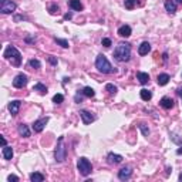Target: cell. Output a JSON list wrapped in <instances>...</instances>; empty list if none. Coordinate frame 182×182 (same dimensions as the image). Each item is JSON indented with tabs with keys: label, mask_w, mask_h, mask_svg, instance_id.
I'll return each instance as SVG.
<instances>
[{
	"label": "cell",
	"mask_w": 182,
	"mask_h": 182,
	"mask_svg": "<svg viewBox=\"0 0 182 182\" xmlns=\"http://www.w3.org/2000/svg\"><path fill=\"white\" fill-rule=\"evenodd\" d=\"M3 57L9 61H12V64L16 65V67H19L22 64V54L14 46H7L3 53Z\"/></svg>",
	"instance_id": "obj_2"
},
{
	"label": "cell",
	"mask_w": 182,
	"mask_h": 182,
	"mask_svg": "<svg viewBox=\"0 0 182 182\" xmlns=\"http://www.w3.org/2000/svg\"><path fill=\"white\" fill-rule=\"evenodd\" d=\"M122 159L124 158L121 157V155H118V154H114V152H110V154L107 155V162L108 164H121L122 162Z\"/></svg>",
	"instance_id": "obj_12"
},
{
	"label": "cell",
	"mask_w": 182,
	"mask_h": 182,
	"mask_svg": "<svg viewBox=\"0 0 182 182\" xmlns=\"http://www.w3.org/2000/svg\"><path fill=\"white\" fill-rule=\"evenodd\" d=\"M54 41H56V43L59 44V46H61L63 49H68V46H70V44H68V41H67V40H64V39L54 37Z\"/></svg>",
	"instance_id": "obj_26"
},
{
	"label": "cell",
	"mask_w": 182,
	"mask_h": 182,
	"mask_svg": "<svg viewBox=\"0 0 182 182\" xmlns=\"http://www.w3.org/2000/svg\"><path fill=\"white\" fill-rule=\"evenodd\" d=\"M49 10H50V13H51V14H54L56 12H59V6H57V4H51Z\"/></svg>",
	"instance_id": "obj_34"
},
{
	"label": "cell",
	"mask_w": 182,
	"mask_h": 182,
	"mask_svg": "<svg viewBox=\"0 0 182 182\" xmlns=\"http://www.w3.org/2000/svg\"><path fill=\"white\" fill-rule=\"evenodd\" d=\"M65 157H67V148H65V145H64V137H60L57 148L54 151V158H56L57 162H64Z\"/></svg>",
	"instance_id": "obj_4"
},
{
	"label": "cell",
	"mask_w": 182,
	"mask_h": 182,
	"mask_svg": "<svg viewBox=\"0 0 182 182\" xmlns=\"http://www.w3.org/2000/svg\"><path fill=\"white\" fill-rule=\"evenodd\" d=\"M114 59L120 63L130 61L131 59V44L128 43H120L114 50Z\"/></svg>",
	"instance_id": "obj_1"
},
{
	"label": "cell",
	"mask_w": 182,
	"mask_h": 182,
	"mask_svg": "<svg viewBox=\"0 0 182 182\" xmlns=\"http://www.w3.org/2000/svg\"><path fill=\"white\" fill-rule=\"evenodd\" d=\"M47 122H49V117H43V118H40V120L34 121V124H33L34 133H41V131H43V128L46 127Z\"/></svg>",
	"instance_id": "obj_9"
},
{
	"label": "cell",
	"mask_w": 182,
	"mask_h": 182,
	"mask_svg": "<svg viewBox=\"0 0 182 182\" xmlns=\"http://www.w3.org/2000/svg\"><path fill=\"white\" fill-rule=\"evenodd\" d=\"M133 176V169L130 167H124L118 171V179L120 181H128Z\"/></svg>",
	"instance_id": "obj_8"
},
{
	"label": "cell",
	"mask_w": 182,
	"mask_h": 182,
	"mask_svg": "<svg viewBox=\"0 0 182 182\" xmlns=\"http://www.w3.org/2000/svg\"><path fill=\"white\" fill-rule=\"evenodd\" d=\"M33 91H37V93H40V94H46L47 93V87L44 86V84H41V83H37L36 86L33 87Z\"/></svg>",
	"instance_id": "obj_24"
},
{
	"label": "cell",
	"mask_w": 182,
	"mask_h": 182,
	"mask_svg": "<svg viewBox=\"0 0 182 182\" xmlns=\"http://www.w3.org/2000/svg\"><path fill=\"white\" fill-rule=\"evenodd\" d=\"M137 80H138L139 83L144 86V84H147L149 81V74H148V73H142V71H138V73H137Z\"/></svg>",
	"instance_id": "obj_18"
},
{
	"label": "cell",
	"mask_w": 182,
	"mask_h": 182,
	"mask_svg": "<svg viewBox=\"0 0 182 182\" xmlns=\"http://www.w3.org/2000/svg\"><path fill=\"white\" fill-rule=\"evenodd\" d=\"M165 10L169 14H174L176 12V2L175 0H165Z\"/></svg>",
	"instance_id": "obj_16"
},
{
	"label": "cell",
	"mask_w": 182,
	"mask_h": 182,
	"mask_svg": "<svg viewBox=\"0 0 182 182\" xmlns=\"http://www.w3.org/2000/svg\"><path fill=\"white\" fill-rule=\"evenodd\" d=\"M139 96H141V98L144 100V101H149V100L152 98V93L149 91V90H147V88H142L141 93H139Z\"/></svg>",
	"instance_id": "obj_22"
},
{
	"label": "cell",
	"mask_w": 182,
	"mask_h": 182,
	"mask_svg": "<svg viewBox=\"0 0 182 182\" xmlns=\"http://www.w3.org/2000/svg\"><path fill=\"white\" fill-rule=\"evenodd\" d=\"M49 61L53 65H57V59L54 56H49Z\"/></svg>",
	"instance_id": "obj_37"
},
{
	"label": "cell",
	"mask_w": 182,
	"mask_h": 182,
	"mask_svg": "<svg viewBox=\"0 0 182 182\" xmlns=\"http://www.w3.org/2000/svg\"><path fill=\"white\" fill-rule=\"evenodd\" d=\"M83 96H84L83 91H81V94L80 93L75 94V102H81V100H83Z\"/></svg>",
	"instance_id": "obj_35"
},
{
	"label": "cell",
	"mask_w": 182,
	"mask_h": 182,
	"mask_svg": "<svg viewBox=\"0 0 182 182\" xmlns=\"http://www.w3.org/2000/svg\"><path fill=\"white\" fill-rule=\"evenodd\" d=\"M30 181L31 182H43L44 181V175L40 172H33L30 175Z\"/></svg>",
	"instance_id": "obj_23"
},
{
	"label": "cell",
	"mask_w": 182,
	"mask_h": 182,
	"mask_svg": "<svg viewBox=\"0 0 182 182\" xmlns=\"http://www.w3.org/2000/svg\"><path fill=\"white\" fill-rule=\"evenodd\" d=\"M77 168H78V172H80L83 176H88L90 174H91V171H93V165H91V162L84 157L78 158Z\"/></svg>",
	"instance_id": "obj_5"
},
{
	"label": "cell",
	"mask_w": 182,
	"mask_h": 182,
	"mask_svg": "<svg viewBox=\"0 0 182 182\" xmlns=\"http://www.w3.org/2000/svg\"><path fill=\"white\" fill-rule=\"evenodd\" d=\"M149 51H151V44H149L148 41H144V43L138 47V54H139V56H147Z\"/></svg>",
	"instance_id": "obj_15"
},
{
	"label": "cell",
	"mask_w": 182,
	"mask_h": 182,
	"mask_svg": "<svg viewBox=\"0 0 182 182\" xmlns=\"http://www.w3.org/2000/svg\"><path fill=\"white\" fill-rule=\"evenodd\" d=\"M139 130L142 131V134H144L145 137H148L149 135V128L147 125H145V124H141V125H139Z\"/></svg>",
	"instance_id": "obj_31"
},
{
	"label": "cell",
	"mask_w": 182,
	"mask_h": 182,
	"mask_svg": "<svg viewBox=\"0 0 182 182\" xmlns=\"http://www.w3.org/2000/svg\"><path fill=\"white\" fill-rule=\"evenodd\" d=\"M176 94H178V96H181V97H182V88H178V90H176Z\"/></svg>",
	"instance_id": "obj_41"
},
{
	"label": "cell",
	"mask_w": 182,
	"mask_h": 182,
	"mask_svg": "<svg viewBox=\"0 0 182 182\" xmlns=\"http://www.w3.org/2000/svg\"><path fill=\"white\" fill-rule=\"evenodd\" d=\"M63 101H64V96L63 94H56V96L53 97V102L54 104H61Z\"/></svg>",
	"instance_id": "obj_29"
},
{
	"label": "cell",
	"mask_w": 182,
	"mask_h": 182,
	"mask_svg": "<svg viewBox=\"0 0 182 182\" xmlns=\"http://www.w3.org/2000/svg\"><path fill=\"white\" fill-rule=\"evenodd\" d=\"M2 145H3V147H6V145H7L6 139H4V138H3V137H2Z\"/></svg>",
	"instance_id": "obj_40"
},
{
	"label": "cell",
	"mask_w": 182,
	"mask_h": 182,
	"mask_svg": "<svg viewBox=\"0 0 182 182\" xmlns=\"http://www.w3.org/2000/svg\"><path fill=\"white\" fill-rule=\"evenodd\" d=\"M80 117H81V120H83V122L86 124V125L91 124L94 120H96V117H94V115L91 114L90 111H87V110H81V111H80Z\"/></svg>",
	"instance_id": "obj_10"
},
{
	"label": "cell",
	"mask_w": 182,
	"mask_h": 182,
	"mask_svg": "<svg viewBox=\"0 0 182 182\" xmlns=\"http://www.w3.org/2000/svg\"><path fill=\"white\" fill-rule=\"evenodd\" d=\"M131 33H133V30H131V27L128 24H124L118 29V36H120V37L127 39V37H130L131 36Z\"/></svg>",
	"instance_id": "obj_13"
},
{
	"label": "cell",
	"mask_w": 182,
	"mask_h": 182,
	"mask_svg": "<svg viewBox=\"0 0 182 182\" xmlns=\"http://www.w3.org/2000/svg\"><path fill=\"white\" fill-rule=\"evenodd\" d=\"M179 181L182 182V174H181V175H179Z\"/></svg>",
	"instance_id": "obj_44"
},
{
	"label": "cell",
	"mask_w": 182,
	"mask_h": 182,
	"mask_svg": "<svg viewBox=\"0 0 182 182\" xmlns=\"http://www.w3.org/2000/svg\"><path fill=\"white\" fill-rule=\"evenodd\" d=\"M26 41H27V43H34V41H36V37H26Z\"/></svg>",
	"instance_id": "obj_38"
},
{
	"label": "cell",
	"mask_w": 182,
	"mask_h": 182,
	"mask_svg": "<svg viewBox=\"0 0 182 182\" xmlns=\"http://www.w3.org/2000/svg\"><path fill=\"white\" fill-rule=\"evenodd\" d=\"M68 4H70V7L73 10H77V12L83 10V3H81L80 0H70V2H68Z\"/></svg>",
	"instance_id": "obj_21"
},
{
	"label": "cell",
	"mask_w": 182,
	"mask_h": 182,
	"mask_svg": "<svg viewBox=\"0 0 182 182\" xmlns=\"http://www.w3.org/2000/svg\"><path fill=\"white\" fill-rule=\"evenodd\" d=\"M101 44H102L104 47H110V46H111V40L105 37V39H102V40H101Z\"/></svg>",
	"instance_id": "obj_33"
},
{
	"label": "cell",
	"mask_w": 182,
	"mask_h": 182,
	"mask_svg": "<svg viewBox=\"0 0 182 182\" xmlns=\"http://www.w3.org/2000/svg\"><path fill=\"white\" fill-rule=\"evenodd\" d=\"M4 2H6V0H0V4H3Z\"/></svg>",
	"instance_id": "obj_43"
},
{
	"label": "cell",
	"mask_w": 182,
	"mask_h": 182,
	"mask_svg": "<svg viewBox=\"0 0 182 182\" xmlns=\"http://www.w3.org/2000/svg\"><path fill=\"white\" fill-rule=\"evenodd\" d=\"M135 3H137V0H125V9L133 10L135 7Z\"/></svg>",
	"instance_id": "obj_30"
},
{
	"label": "cell",
	"mask_w": 182,
	"mask_h": 182,
	"mask_svg": "<svg viewBox=\"0 0 182 182\" xmlns=\"http://www.w3.org/2000/svg\"><path fill=\"white\" fill-rule=\"evenodd\" d=\"M171 80V77L168 74H165V73H162V74H159L158 75V78H157V81H158V86H167L168 84V81Z\"/></svg>",
	"instance_id": "obj_20"
},
{
	"label": "cell",
	"mask_w": 182,
	"mask_h": 182,
	"mask_svg": "<svg viewBox=\"0 0 182 182\" xmlns=\"http://www.w3.org/2000/svg\"><path fill=\"white\" fill-rule=\"evenodd\" d=\"M7 181H9V182H12V181L17 182V181H19V176H16V175H9V176H7Z\"/></svg>",
	"instance_id": "obj_36"
},
{
	"label": "cell",
	"mask_w": 182,
	"mask_h": 182,
	"mask_svg": "<svg viewBox=\"0 0 182 182\" xmlns=\"http://www.w3.org/2000/svg\"><path fill=\"white\" fill-rule=\"evenodd\" d=\"M29 65H30L31 68H36V70H39V68L41 67V63L39 61V60H36V59H31L30 61H29Z\"/></svg>",
	"instance_id": "obj_27"
},
{
	"label": "cell",
	"mask_w": 182,
	"mask_h": 182,
	"mask_svg": "<svg viewBox=\"0 0 182 182\" xmlns=\"http://www.w3.org/2000/svg\"><path fill=\"white\" fill-rule=\"evenodd\" d=\"M169 137H171V139H172L174 142H176V144H182V139L178 138V135H176V134H169Z\"/></svg>",
	"instance_id": "obj_32"
},
{
	"label": "cell",
	"mask_w": 182,
	"mask_h": 182,
	"mask_svg": "<svg viewBox=\"0 0 182 182\" xmlns=\"http://www.w3.org/2000/svg\"><path fill=\"white\" fill-rule=\"evenodd\" d=\"M176 154H178V155H182V148H179V149H176Z\"/></svg>",
	"instance_id": "obj_42"
},
{
	"label": "cell",
	"mask_w": 182,
	"mask_h": 182,
	"mask_svg": "<svg viewBox=\"0 0 182 182\" xmlns=\"http://www.w3.org/2000/svg\"><path fill=\"white\" fill-rule=\"evenodd\" d=\"M159 105L164 110H171V108L174 107V100L171 98V97H164V98H161Z\"/></svg>",
	"instance_id": "obj_14"
},
{
	"label": "cell",
	"mask_w": 182,
	"mask_h": 182,
	"mask_svg": "<svg viewBox=\"0 0 182 182\" xmlns=\"http://www.w3.org/2000/svg\"><path fill=\"white\" fill-rule=\"evenodd\" d=\"M17 131H19V134L23 138H29V137H30V130H29V127L26 125V124H19Z\"/></svg>",
	"instance_id": "obj_17"
},
{
	"label": "cell",
	"mask_w": 182,
	"mask_h": 182,
	"mask_svg": "<svg viewBox=\"0 0 182 182\" xmlns=\"http://www.w3.org/2000/svg\"><path fill=\"white\" fill-rule=\"evenodd\" d=\"M83 93H84V97H88V98H93V97L96 96V91H94V88H91V87H84Z\"/></svg>",
	"instance_id": "obj_25"
},
{
	"label": "cell",
	"mask_w": 182,
	"mask_h": 182,
	"mask_svg": "<svg viewBox=\"0 0 182 182\" xmlns=\"http://www.w3.org/2000/svg\"><path fill=\"white\" fill-rule=\"evenodd\" d=\"M22 107V101L20 100H14V101H10L9 102V111L12 115H17L19 114V110Z\"/></svg>",
	"instance_id": "obj_11"
},
{
	"label": "cell",
	"mask_w": 182,
	"mask_h": 182,
	"mask_svg": "<svg viewBox=\"0 0 182 182\" xmlns=\"http://www.w3.org/2000/svg\"><path fill=\"white\" fill-rule=\"evenodd\" d=\"M29 83V77L26 74H23V73H20V74H17L14 77V80H13V86L16 87V88H23V87H26Z\"/></svg>",
	"instance_id": "obj_6"
},
{
	"label": "cell",
	"mask_w": 182,
	"mask_h": 182,
	"mask_svg": "<svg viewBox=\"0 0 182 182\" xmlns=\"http://www.w3.org/2000/svg\"><path fill=\"white\" fill-rule=\"evenodd\" d=\"M175 2H178V3H182V0H175Z\"/></svg>",
	"instance_id": "obj_45"
},
{
	"label": "cell",
	"mask_w": 182,
	"mask_h": 182,
	"mask_svg": "<svg viewBox=\"0 0 182 182\" xmlns=\"http://www.w3.org/2000/svg\"><path fill=\"white\" fill-rule=\"evenodd\" d=\"M2 154H3L4 159L10 161L13 158V148H12V147H9V145H6V147H3V151H2Z\"/></svg>",
	"instance_id": "obj_19"
},
{
	"label": "cell",
	"mask_w": 182,
	"mask_h": 182,
	"mask_svg": "<svg viewBox=\"0 0 182 182\" xmlns=\"http://www.w3.org/2000/svg\"><path fill=\"white\" fill-rule=\"evenodd\" d=\"M71 17H73V14H71V13H65V14H64V19L65 20H70Z\"/></svg>",
	"instance_id": "obj_39"
},
{
	"label": "cell",
	"mask_w": 182,
	"mask_h": 182,
	"mask_svg": "<svg viewBox=\"0 0 182 182\" xmlns=\"http://www.w3.org/2000/svg\"><path fill=\"white\" fill-rule=\"evenodd\" d=\"M96 67H97V70H98L100 73H102V74H110V73H112L111 63L108 61V59L104 56V54H98V56H97Z\"/></svg>",
	"instance_id": "obj_3"
},
{
	"label": "cell",
	"mask_w": 182,
	"mask_h": 182,
	"mask_svg": "<svg viewBox=\"0 0 182 182\" xmlns=\"http://www.w3.org/2000/svg\"><path fill=\"white\" fill-rule=\"evenodd\" d=\"M16 3L12 2V0H6L3 4H0V12L3 13V14H9V13H13L16 10Z\"/></svg>",
	"instance_id": "obj_7"
},
{
	"label": "cell",
	"mask_w": 182,
	"mask_h": 182,
	"mask_svg": "<svg viewBox=\"0 0 182 182\" xmlns=\"http://www.w3.org/2000/svg\"><path fill=\"white\" fill-rule=\"evenodd\" d=\"M105 90H107L110 94H117V91H118L117 87H115L114 84H111V83H108L107 86H105Z\"/></svg>",
	"instance_id": "obj_28"
}]
</instances>
